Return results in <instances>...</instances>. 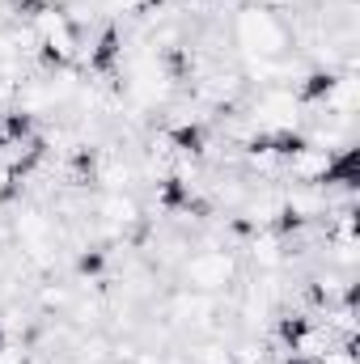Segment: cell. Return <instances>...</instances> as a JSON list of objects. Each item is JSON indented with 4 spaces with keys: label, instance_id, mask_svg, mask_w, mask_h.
<instances>
[{
    "label": "cell",
    "instance_id": "cell-1",
    "mask_svg": "<svg viewBox=\"0 0 360 364\" xmlns=\"http://www.w3.org/2000/svg\"><path fill=\"white\" fill-rule=\"evenodd\" d=\"M280 335H284V343H292V348H297V343L309 335V322H305V318H288V322L280 326Z\"/></svg>",
    "mask_w": 360,
    "mask_h": 364
},
{
    "label": "cell",
    "instance_id": "cell-2",
    "mask_svg": "<svg viewBox=\"0 0 360 364\" xmlns=\"http://www.w3.org/2000/svg\"><path fill=\"white\" fill-rule=\"evenodd\" d=\"M174 144H179V149H186V153H199L203 132H199V127H179V132H174Z\"/></svg>",
    "mask_w": 360,
    "mask_h": 364
},
{
    "label": "cell",
    "instance_id": "cell-3",
    "mask_svg": "<svg viewBox=\"0 0 360 364\" xmlns=\"http://www.w3.org/2000/svg\"><path fill=\"white\" fill-rule=\"evenodd\" d=\"M115 51H119V38H115V34H106V38L97 43V55H93V68H110V60H115Z\"/></svg>",
    "mask_w": 360,
    "mask_h": 364
},
{
    "label": "cell",
    "instance_id": "cell-4",
    "mask_svg": "<svg viewBox=\"0 0 360 364\" xmlns=\"http://www.w3.org/2000/svg\"><path fill=\"white\" fill-rule=\"evenodd\" d=\"M318 93H331V77H309V85H305V97H318Z\"/></svg>",
    "mask_w": 360,
    "mask_h": 364
},
{
    "label": "cell",
    "instance_id": "cell-5",
    "mask_svg": "<svg viewBox=\"0 0 360 364\" xmlns=\"http://www.w3.org/2000/svg\"><path fill=\"white\" fill-rule=\"evenodd\" d=\"M26 132H30V119H26V114H13V119H9V132H4V136H26Z\"/></svg>",
    "mask_w": 360,
    "mask_h": 364
},
{
    "label": "cell",
    "instance_id": "cell-6",
    "mask_svg": "<svg viewBox=\"0 0 360 364\" xmlns=\"http://www.w3.org/2000/svg\"><path fill=\"white\" fill-rule=\"evenodd\" d=\"M288 364H314V360H288Z\"/></svg>",
    "mask_w": 360,
    "mask_h": 364
},
{
    "label": "cell",
    "instance_id": "cell-7",
    "mask_svg": "<svg viewBox=\"0 0 360 364\" xmlns=\"http://www.w3.org/2000/svg\"><path fill=\"white\" fill-rule=\"evenodd\" d=\"M4 140H9V136H4V132H0V149H4Z\"/></svg>",
    "mask_w": 360,
    "mask_h": 364
},
{
    "label": "cell",
    "instance_id": "cell-8",
    "mask_svg": "<svg viewBox=\"0 0 360 364\" xmlns=\"http://www.w3.org/2000/svg\"><path fill=\"white\" fill-rule=\"evenodd\" d=\"M0 343H4V331H0Z\"/></svg>",
    "mask_w": 360,
    "mask_h": 364
}]
</instances>
